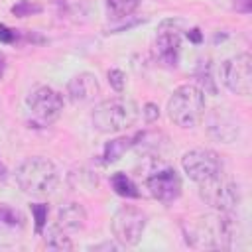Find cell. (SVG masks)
Here are the masks:
<instances>
[{
    "instance_id": "6da1fadb",
    "label": "cell",
    "mask_w": 252,
    "mask_h": 252,
    "mask_svg": "<svg viewBox=\"0 0 252 252\" xmlns=\"http://www.w3.org/2000/svg\"><path fill=\"white\" fill-rule=\"evenodd\" d=\"M236 234V220L224 211L201 215L185 226V242L193 248L226 250L232 248Z\"/></svg>"
},
{
    "instance_id": "7a4b0ae2",
    "label": "cell",
    "mask_w": 252,
    "mask_h": 252,
    "mask_svg": "<svg viewBox=\"0 0 252 252\" xmlns=\"http://www.w3.org/2000/svg\"><path fill=\"white\" fill-rule=\"evenodd\" d=\"M138 116H140V108L134 100L116 96V98L98 102L91 114V120L98 132L114 134V132H122L130 128L132 124H136Z\"/></svg>"
},
{
    "instance_id": "3957f363",
    "label": "cell",
    "mask_w": 252,
    "mask_h": 252,
    "mask_svg": "<svg viewBox=\"0 0 252 252\" xmlns=\"http://www.w3.org/2000/svg\"><path fill=\"white\" fill-rule=\"evenodd\" d=\"M167 116L179 128H195L205 116V94L195 85H181L167 100Z\"/></svg>"
},
{
    "instance_id": "277c9868",
    "label": "cell",
    "mask_w": 252,
    "mask_h": 252,
    "mask_svg": "<svg viewBox=\"0 0 252 252\" xmlns=\"http://www.w3.org/2000/svg\"><path fill=\"white\" fill-rule=\"evenodd\" d=\"M16 181L24 193L47 195L55 189L59 175L55 165L45 158H28L16 169Z\"/></svg>"
},
{
    "instance_id": "5b68a950",
    "label": "cell",
    "mask_w": 252,
    "mask_h": 252,
    "mask_svg": "<svg viewBox=\"0 0 252 252\" xmlns=\"http://www.w3.org/2000/svg\"><path fill=\"white\" fill-rule=\"evenodd\" d=\"M199 197L215 211L230 213L240 203V189L234 181L224 179L220 173L209 181L199 183Z\"/></svg>"
},
{
    "instance_id": "8992f818",
    "label": "cell",
    "mask_w": 252,
    "mask_h": 252,
    "mask_svg": "<svg viewBox=\"0 0 252 252\" xmlns=\"http://www.w3.org/2000/svg\"><path fill=\"white\" fill-rule=\"evenodd\" d=\"M146 228V215L132 205L118 209L110 220V230L122 246H136Z\"/></svg>"
},
{
    "instance_id": "52a82bcc",
    "label": "cell",
    "mask_w": 252,
    "mask_h": 252,
    "mask_svg": "<svg viewBox=\"0 0 252 252\" xmlns=\"http://www.w3.org/2000/svg\"><path fill=\"white\" fill-rule=\"evenodd\" d=\"M181 165H183V171L189 175V179H193L197 183L209 181L222 173V161H220L219 154L213 150H207V148L189 150L181 158Z\"/></svg>"
},
{
    "instance_id": "ba28073f",
    "label": "cell",
    "mask_w": 252,
    "mask_h": 252,
    "mask_svg": "<svg viewBox=\"0 0 252 252\" xmlns=\"http://www.w3.org/2000/svg\"><path fill=\"white\" fill-rule=\"evenodd\" d=\"M222 83L236 94H250L252 91V57L248 53L234 55L226 59L220 67Z\"/></svg>"
},
{
    "instance_id": "9c48e42d",
    "label": "cell",
    "mask_w": 252,
    "mask_h": 252,
    "mask_svg": "<svg viewBox=\"0 0 252 252\" xmlns=\"http://www.w3.org/2000/svg\"><path fill=\"white\" fill-rule=\"evenodd\" d=\"M28 106L37 124H51L63 110V96L51 87H37L30 93Z\"/></svg>"
},
{
    "instance_id": "30bf717a",
    "label": "cell",
    "mask_w": 252,
    "mask_h": 252,
    "mask_svg": "<svg viewBox=\"0 0 252 252\" xmlns=\"http://www.w3.org/2000/svg\"><path fill=\"white\" fill-rule=\"evenodd\" d=\"M150 195L161 203H173L181 193V177L173 167H159L146 177Z\"/></svg>"
},
{
    "instance_id": "8fae6325",
    "label": "cell",
    "mask_w": 252,
    "mask_h": 252,
    "mask_svg": "<svg viewBox=\"0 0 252 252\" xmlns=\"http://www.w3.org/2000/svg\"><path fill=\"white\" fill-rule=\"evenodd\" d=\"M179 49H181L179 30L175 28V24L171 20H167L158 30V35L154 41V55L161 65L175 67L177 59H179Z\"/></svg>"
},
{
    "instance_id": "7c38bea8",
    "label": "cell",
    "mask_w": 252,
    "mask_h": 252,
    "mask_svg": "<svg viewBox=\"0 0 252 252\" xmlns=\"http://www.w3.org/2000/svg\"><path fill=\"white\" fill-rule=\"evenodd\" d=\"M98 93H100V87L93 73H79L67 85V94L73 102H89Z\"/></svg>"
},
{
    "instance_id": "4fadbf2b",
    "label": "cell",
    "mask_w": 252,
    "mask_h": 252,
    "mask_svg": "<svg viewBox=\"0 0 252 252\" xmlns=\"http://www.w3.org/2000/svg\"><path fill=\"white\" fill-rule=\"evenodd\" d=\"M209 124H211L209 126L211 134L222 142H230L238 136V124L234 122V118L230 114L224 112V108H215Z\"/></svg>"
},
{
    "instance_id": "5bb4252c",
    "label": "cell",
    "mask_w": 252,
    "mask_h": 252,
    "mask_svg": "<svg viewBox=\"0 0 252 252\" xmlns=\"http://www.w3.org/2000/svg\"><path fill=\"white\" fill-rule=\"evenodd\" d=\"M85 220H87L85 209L79 203H67V205H63L57 211V222H55V226L61 228V230H65V232H73V230L83 228Z\"/></svg>"
},
{
    "instance_id": "9a60e30c",
    "label": "cell",
    "mask_w": 252,
    "mask_h": 252,
    "mask_svg": "<svg viewBox=\"0 0 252 252\" xmlns=\"http://www.w3.org/2000/svg\"><path fill=\"white\" fill-rule=\"evenodd\" d=\"M136 138L138 136H124V138H116V140H110L106 146H104V152H102V161L104 163H114V161H118L120 158H122V154L126 152V150H130L134 144H136Z\"/></svg>"
},
{
    "instance_id": "2e32d148",
    "label": "cell",
    "mask_w": 252,
    "mask_h": 252,
    "mask_svg": "<svg viewBox=\"0 0 252 252\" xmlns=\"http://www.w3.org/2000/svg\"><path fill=\"white\" fill-rule=\"evenodd\" d=\"M24 224L26 219L18 209L0 203V230H22Z\"/></svg>"
},
{
    "instance_id": "e0dca14e",
    "label": "cell",
    "mask_w": 252,
    "mask_h": 252,
    "mask_svg": "<svg viewBox=\"0 0 252 252\" xmlns=\"http://www.w3.org/2000/svg\"><path fill=\"white\" fill-rule=\"evenodd\" d=\"M110 185H112V189H114L118 195H122V197H132V199L140 197V191H138L136 183H134L126 173H122V171H118V173H114V175L110 177Z\"/></svg>"
},
{
    "instance_id": "ac0fdd59",
    "label": "cell",
    "mask_w": 252,
    "mask_h": 252,
    "mask_svg": "<svg viewBox=\"0 0 252 252\" xmlns=\"http://www.w3.org/2000/svg\"><path fill=\"white\" fill-rule=\"evenodd\" d=\"M138 6H140V0H106V10L114 20L128 18L132 12H136Z\"/></svg>"
},
{
    "instance_id": "d6986e66",
    "label": "cell",
    "mask_w": 252,
    "mask_h": 252,
    "mask_svg": "<svg viewBox=\"0 0 252 252\" xmlns=\"http://www.w3.org/2000/svg\"><path fill=\"white\" fill-rule=\"evenodd\" d=\"M45 246H47L49 250H73L71 238L67 236L65 230H61V228H57V226L49 228V232H47V236H45Z\"/></svg>"
},
{
    "instance_id": "ffe728a7",
    "label": "cell",
    "mask_w": 252,
    "mask_h": 252,
    "mask_svg": "<svg viewBox=\"0 0 252 252\" xmlns=\"http://www.w3.org/2000/svg\"><path fill=\"white\" fill-rule=\"evenodd\" d=\"M37 12H41V6L30 2V0H20L18 4L12 6V14H14V16H20V18L32 16V14H37Z\"/></svg>"
},
{
    "instance_id": "44dd1931",
    "label": "cell",
    "mask_w": 252,
    "mask_h": 252,
    "mask_svg": "<svg viewBox=\"0 0 252 252\" xmlns=\"http://www.w3.org/2000/svg\"><path fill=\"white\" fill-rule=\"evenodd\" d=\"M32 213H33V219H35V232L41 234L43 226H45V219H47V205L35 203V205H32Z\"/></svg>"
},
{
    "instance_id": "7402d4cb",
    "label": "cell",
    "mask_w": 252,
    "mask_h": 252,
    "mask_svg": "<svg viewBox=\"0 0 252 252\" xmlns=\"http://www.w3.org/2000/svg\"><path fill=\"white\" fill-rule=\"evenodd\" d=\"M108 83L116 93H122L124 85H126V77L120 69H112V71H108Z\"/></svg>"
},
{
    "instance_id": "603a6c76",
    "label": "cell",
    "mask_w": 252,
    "mask_h": 252,
    "mask_svg": "<svg viewBox=\"0 0 252 252\" xmlns=\"http://www.w3.org/2000/svg\"><path fill=\"white\" fill-rule=\"evenodd\" d=\"M16 37H18L16 30H10L4 24H0V41L2 43H12V41H16Z\"/></svg>"
},
{
    "instance_id": "cb8c5ba5",
    "label": "cell",
    "mask_w": 252,
    "mask_h": 252,
    "mask_svg": "<svg viewBox=\"0 0 252 252\" xmlns=\"http://www.w3.org/2000/svg\"><path fill=\"white\" fill-rule=\"evenodd\" d=\"M144 116H146V120H156L158 116H159V112H158V106L156 104H152V102H148L146 104V110H144Z\"/></svg>"
},
{
    "instance_id": "d4e9b609",
    "label": "cell",
    "mask_w": 252,
    "mask_h": 252,
    "mask_svg": "<svg viewBox=\"0 0 252 252\" xmlns=\"http://www.w3.org/2000/svg\"><path fill=\"white\" fill-rule=\"evenodd\" d=\"M234 8L238 12H250V0H234Z\"/></svg>"
},
{
    "instance_id": "484cf974",
    "label": "cell",
    "mask_w": 252,
    "mask_h": 252,
    "mask_svg": "<svg viewBox=\"0 0 252 252\" xmlns=\"http://www.w3.org/2000/svg\"><path fill=\"white\" fill-rule=\"evenodd\" d=\"M187 37H189L193 43H201V39H203V35H201V32H199L197 28H193L191 32H187Z\"/></svg>"
},
{
    "instance_id": "4316f807",
    "label": "cell",
    "mask_w": 252,
    "mask_h": 252,
    "mask_svg": "<svg viewBox=\"0 0 252 252\" xmlns=\"http://www.w3.org/2000/svg\"><path fill=\"white\" fill-rule=\"evenodd\" d=\"M4 67H6V63H4V55L0 53V77L4 75Z\"/></svg>"
},
{
    "instance_id": "83f0119b",
    "label": "cell",
    "mask_w": 252,
    "mask_h": 252,
    "mask_svg": "<svg viewBox=\"0 0 252 252\" xmlns=\"http://www.w3.org/2000/svg\"><path fill=\"white\" fill-rule=\"evenodd\" d=\"M6 177V167L2 165V161H0V179H4Z\"/></svg>"
}]
</instances>
